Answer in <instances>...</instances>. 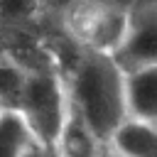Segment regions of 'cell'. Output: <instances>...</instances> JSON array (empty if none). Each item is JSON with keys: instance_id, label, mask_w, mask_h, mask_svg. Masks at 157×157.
<instances>
[{"instance_id": "1", "label": "cell", "mask_w": 157, "mask_h": 157, "mask_svg": "<svg viewBox=\"0 0 157 157\" xmlns=\"http://www.w3.org/2000/svg\"><path fill=\"white\" fill-rule=\"evenodd\" d=\"M66 93L71 105L83 115L103 145L108 135L128 118L123 71L108 54L83 49L71 78L66 81Z\"/></svg>"}, {"instance_id": "2", "label": "cell", "mask_w": 157, "mask_h": 157, "mask_svg": "<svg viewBox=\"0 0 157 157\" xmlns=\"http://www.w3.org/2000/svg\"><path fill=\"white\" fill-rule=\"evenodd\" d=\"M69 105V93H66V78L56 76L54 71H27V81L20 96V103L15 113L25 120L29 128L34 142L52 152L54 137L59 132V125L64 120Z\"/></svg>"}, {"instance_id": "3", "label": "cell", "mask_w": 157, "mask_h": 157, "mask_svg": "<svg viewBox=\"0 0 157 157\" xmlns=\"http://www.w3.org/2000/svg\"><path fill=\"white\" fill-rule=\"evenodd\" d=\"M113 59L123 74L157 64V7L130 10L128 34Z\"/></svg>"}, {"instance_id": "4", "label": "cell", "mask_w": 157, "mask_h": 157, "mask_svg": "<svg viewBox=\"0 0 157 157\" xmlns=\"http://www.w3.org/2000/svg\"><path fill=\"white\" fill-rule=\"evenodd\" d=\"M101 150H103V142L96 137L91 125L69 101L64 120L52 145V155L54 157H98Z\"/></svg>"}, {"instance_id": "5", "label": "cell", "mask_w": 157, "mask_h": 157, "mask_svg": "<svg viewBox=\"0 0 157 157\" xmlns=\"http://www.w3.org/2000/svg\"><path fill=\"white\" fill-rule=\"evenodd\" d=\"M123 96L128 118L150 120L157 118V64L123 74Z\"/></svg>"}, {"instance_id": "6", "label": "cell", "mask_w": 157, "mask_h": 157, "mask_svg": "<svg viewBox=\"0 0 157 157\" xmlns=\"http://www.w3.org/2000/svg\"><path fill=\"white\" fill-rule=\"evenodd\" d=\"M115 157H157V128L150 120L125 118L103 145Z\"/></svg>"}, {"instance_id": "7", "label": "cell", "mask_w": 157, "mask_h": 157, "mask_svg": "<svg viewBox=\"0 0 157 157\" xmlns=\"http://www.w3.org/2000/svg\"><path fill=\"white\" fill-rule=\"evenodd\" d=\"M34 142L29 128L15 110L0 113V157H22Z\"/></svg>"}, {"instance_id": "8", "label": "cell", "mask_w": 157, "mask_h": 157, "mask_svg": "<svg viewBox=\"0 0 157 157\" xmlns=\"http://www.w3.org/2000/svg\"><path fill=\"white\" fill-rule=\"evenodd\" d=\"M27 71L22 64L12 59H0V108L2 110H15L27 81Z\"/></svg>"}, {"instance_id": "9", "label": "cell", "mask_w": 157, "mask_h": 157, "mask_svg": "<svg viewBox=\"0 0 157 157\" xmlns=\"http://www.w3.org/2000/svg\"><path fill=\"white\" fill-rule=\"evenodd\" d=\"M22 157H49V152H47L44 147H39V145H32Z\"/></svg>"}, {"instance_id": "10", "label": "cell", "mask_w": 157, "mask_h": 157, "mask_svg": "<svg viewBox=\"0 0 157 157\" xmlns=\"http://www.w3.org/2000/svg\"><path fill=\"white\" fill-rule=\"evenodd\" d=\"M98 157H115V155H113V152H110V150H105V147H103V150H101V152H98Z\"/></svg>"}, {"instance_id": "11", "label": "cell", "mask_w": 157, "mask_h": 157, "mask_svg": "<svg viewBox=\"0 0 157 157\" xmlns=\"http://www.w3.org/2000/svg\"><path fill=\"white\" fill-rule=\"evenodd\" d=\"M49 157H54V155H52V152H49Z\"/></svg>"}, {"instance_id": "12", "label": "cell", "mask_w": 157, "mask_h": 157, "mask_svg": "<svg viewBox=\"0 0 157 157\" xmlns=\"http://www.w3.org/2000/svg\"><path fill=\"white\" fill-rule=\"evenodd\" d=\"M0 113H2V108H0Z\"/></svg>"}]
</instances>
